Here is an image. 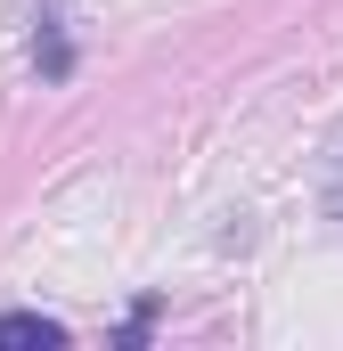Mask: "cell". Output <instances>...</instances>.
I'll return each instance as SVG.
<instances>
[{
	"instance_id": "obj_1",
	"label": "cell",
	"mask_w": 343,
	"mask_h": 351,
	"mask_svg": "<svg viewBox=\"0 0 343 351\" xmlns=\"http://www.w3.org/2000/svg\"><path fill=\"white\" fill-rule=\"evenodd\" d=\"M33 66L58 82V74H74V41H66V25L58 16H41V33H33Z\"/></svg>"
},
{
	"instance_id": "obj_2",
	"label": "cell",
	"mask_w": 343,
	"mask_h": 351,
	"mask_svg": "<svg viewBox=\"0 0 343 351\" xmlns=\"http://www.w3.org/2000/svg\"><path fill=\"white\" fill-rule=\"evenodd\" d=\"M0 343H66V327L58 319H41V311H0Z\"/></svg>"
},
{
	"instance_id": "obj_3",
	"label": "cell",
	"mask_w": 343,
	"mask_h": 351,
	"mask_svg": "<svg viewBox=\"0 0 343 351\" xmlns=\"http://www.w3.org/2000/svg\"><path fill=\"white\" fill-rule=\"evenodd\" d=\"M327 213L343 221V156H335V180H327Z\"/></svg>"
}]
</instances>
